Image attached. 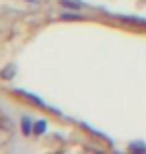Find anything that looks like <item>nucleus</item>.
I'll list each match as a JSON object with an SVG mask.
<instances>
[{"label":"nucleus","instance_id":"2","mask_svg":"<svg viewBox=\"0 0 146 154\" xmlns=\"http://www.w3.org/2000/svg\"><path fill=\"white\" fill-rule=\"evenodd\" d=\"M12 74H14V66H6L4 70H2V78H12Z\"/></svg>","mask_w":146,"mask_h":154},{"label":"nucleus","instance_id":"6","mask_svg":"<svg viewBox=\"0 0 146 154\" xmlns=\"http://www.w3.org/2000/svg\"><path fill=\"white\" fill-rule=\"evenodd\" d=\"M0 122H2V128H10V124H8V118H2Z\"/></svg>","mask_w":146,"mask_h":154},{"label":"nucleus","instance_id":"1","mask_svg":"<svg viewBox=\"0 0 146 154\" xmlns=\"http://www.w3.org/2000/svg\"><path fill=\"white\" fill-rule=\"evenodd\" d=\"M30 128H32V126H30V120L26 118V116H24V118H22V132L26 134V136L30 134Z\"/></svg>","mask_w":146,"mask_h":154},{"label":"nucleus","instance_id":"4","mask_svg":"<svg viewBox=\"0 0 146 154\" xmlns=\"http://www.w3.org/2000/svg\"><path fill=\"white\" fill-rule=\"evenodd\" d=\"M62 18H64V20H78L80 14H62Z\"/></svg>","mask_w":146,"mask_h":154},{"label":"nucleus","instance_id":"3","mask_svg":"<svg viewBox=\"0 0 146 154\" xmlns=\"http://www.w3.org/2000/svg\"><path fill=\"white\" fill-rule=\"evenodd\" d=\"M44 128H46L44 120H40L38 124H36V128H34V132H36V134H42V132H44Z\"/></svg>","mask_w":146,"mask_h":154},{"label":"nucleus","instance_id":"5","mask_svg":"<svg viewBox=\"0 0 146 154\" xmlns=\"http://www.w3.org/2000/svg\"><path fill=\"white\" fill-rule=\"evenodd\" d=\"M62 6H70V8H78V4H74V2H68V0H62Z\"/></svg>","mask_w":146,"mask_h":154}]
</instances>
